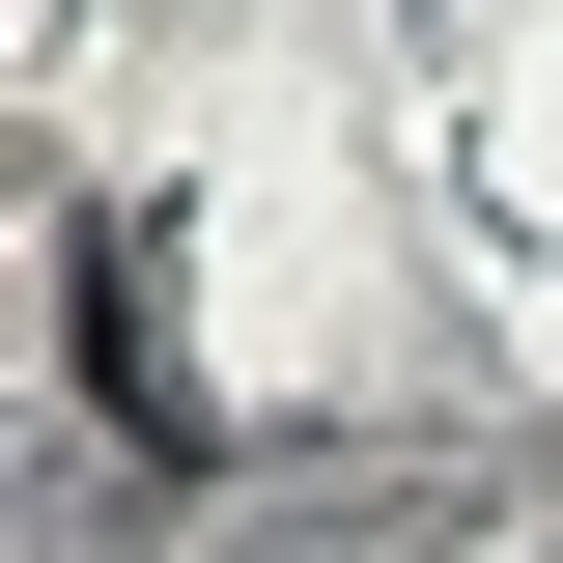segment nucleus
Segmentation results:
<instances>
[{"label":"nucleus","instance_id":"1","mask_svg":"<svg viewBox=\"0 0 563 563\" xmlns=\"http://www.w3.org/2000/svg\"><path fill=\"white\" fill-rule=\"evenodd\" d=\"M85 366H113V422H141V451H198V366H169V254H141V225L85 254Z\"/></svg>","mask_w":563,"mask_h":563}]
</instances>
